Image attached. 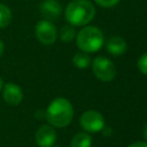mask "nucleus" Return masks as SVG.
Segmentation results:
<instances>
[{"label": "nucleus", "instance_id": "0eeeda50", "mask_svg": "<svg viewBox=\"0 0 147 147\" xmlns=\"http://www.w3.org/2000/svg\"><path fill=\"white\" fill-rule=\"evenodd\" d=\"M56 141V132L51 125H41L36 132V142L40 147H52Z\"/></svg>", "mask_w": 147, "mask_h": 147}, {"label": "nucleus", "instance_id": "20e7f679", "mask_svg": "<svg viewBox=\"0 0 147 147\" xmlns=\"http://www.w3.org/2000/svg\"><path fill=\"white\" fill-rule=\"evenodd\" d=\"M92 70L95 77L102 82H110L116 76V67L108 57L98 56L92 62Z\"/></svg>", "mask_w": 147, "mask_h": 147}, {"label": "nucleus", "instance_id": "dca6fc26", "mask_svg": "<svg viewBox=\"0 0 147 147\" xmlns=\"http://www.w3.org/2000/svg\"><path fill=\"white\" fill-rule=\"evenodd\" d=\"M99 6L101 7H105V8H109V7H113L115 5H117L119 2V0H94Z\"/></svg>", "mask_w": 147, "mask_h": 147}, {"label": "nucleus", "instance_id": "f257e3e1", "mask_svg": "<svg viewBox=\"0 0 147 147\" xmlns=\"http://www.w3.org/2000/svg\"><path fill=\"white\" fill-rule=\"evenodd\" d=\"M45 116L52 126L64 127L70 124L74 117L72 105L65 98H56L48 105Z\"/></svg>", "mask_w": 147, "mask_h": 147}, {"label": "nucleus", "instance_id": "9b49d317", "mask_svg": "<svg viewBox=\"0 0 147 147\" xmlns=\"http://www.w3.org/2000/svg\"><path fill=\"white\" fill-rule=\"evenodd\" d=\"M91 145L92 138L88 133L85 132H78L75 134L70 142V147H91Z\"/></svg>", "mask_w": 147, "mask_h": 147}, {"label": "nucleus", "instance_id": "aec40b11", "mask_svg": "<svg viewBox=\"0 0 147 147\" xmlns=\"http://www.w3.org/2000/svg\"><path fill=\"white\" fill-rule=\"evenodd\" d=\"M2 87H3V82H2V79L0 78V91L2 90Z\"/></svg>", "mask_w": 147, "mask_h": 147}, {"label": "nucleus", "instance_id": "9d476101", "mask_svg": "<svg viewBox=\"0 0 147 147\" xmlns=\"http://www.w3.org/2000/svg\"><path fill=\"white\" fill-rule=\"evenodd\" d=\"M106 48H107V52L110 53L111 55L119 56V55H122V54H124L126 52L127 45H126V41L122 37L115 36V37H111L107 41Z\"/></svg>", "mask_w": 147, "mask_h": 147}, {"label": "nucleus", "instance_id": "2eb2a0df", "mask_svg": "<svg viewBox=\"0 0 147 147\" xmlns=\"http://www.w3.org/2000/svg\"><path fill=\"white\" fill-rule=\"evenodd\" d=\"M137 65H138L139 70H140L144 75L147 76V53H144V54L139 57V60H138V62H137Z\"/></svg>", "mask_w": 147, "mask_h": 147}, {"label": "nucleus", "instance_id": "1a4fd4ad", "mask_svg": "<svg viewBox=\"0 0 147 147\" xmlns=\"http://www.w3.org/2000/svg\"><path fill=\"white\" fill-rule=\"evenodd\" d=\"M40 13L47 21L56 20L62 13V7L56 0H45L40 6Z\"/></svg>", "mask_w": 147, "mask_h": 147}, {"label": "nucleus", "instance_id": "6ab92c4d", "mask_svg": "<svg viewBox=\"0 0 147 147\" xmlns=\"http://www.w3.org/2000/svg\"><path fill=\"white\" fill-rule=\"evenodd\" d=\"M3 51H5V45H3V42H2L1 40H0V56L2 55Z\"/></svg>", "mask_w": 147, "mask_h": 147}, {"label": "nucleus", "instance_id": "7ed1b4c3", "mask_svg": "<svg viewBox=\"0 0 147 147\" xmlns=\"http://www.w3.org/2000/svg\"><path fill=\"white\" fill-rule=\"evenodd\" d=\"M76 41L82 52L94 53L103 45V33L95 26H85L78 32Z\"/></svg>", "mask_w": 147, "mask_h": 147}, {"label": "nucleus", "instance_id": "f3484780", "mask_svg": "<svg viewBox=\"0 0 147 147\" xmlns=\"http://www.w3.org/2000/svg\"><path fill=\"white\" fill-rule=\"evenodd\" d=\"M127 147H147V141H136L129 145Z\"/></svg>", "mask_w": 147, "mask_h": 147}, {"label": "nucleus", "instance_id": "a211bd4d", "mask_svg": "<svg viewBox=\"0 0 147 147\" xmlns=\"http://www.w3.org/2000/svg\"><path fill=\"white\" fill-rule=\"evenodd\" d=\"M142 133H144V138L147 140V123H146L145 126H144V131H142Z\"/></svg>", "mask_w": 147, "mask_h": 147}, {"label": "nucleus", "instance_id": "423d86ee", "mask_svg": "<svg viewBox=\"0 0 147 147\" xmlns=\"http://www.w3.org/2000/svg\"><path fill=\"white\" fill-rule=\"evenodd\" d=\"M36 37L44 45H52L57 37L55 25L47 20H41L36 25Z\"/></svg>", "mask_w": 147, "mask_h": 147}, {"label": "nucleus", "instance_id": "4468645a", "mask_svg": "<svg viewBox=\"0 0 147 147\" xmlns=\"http://www.w3.org/2000/svg\"><path fill=\"white\" fill-rule=\"evenodd\" d=\"M76 37V31L72 26L70 25H65L63 28H61L60 30V39L64 42H70L71 40H74V38Z\"/></svg>", "mask_w": 147, "mask_h": 147}, {"label": "nucleus", "instance_id": "39448f33", "mask_svg": "<svg viewBox=\"0 0 147 147\" xmlns=\"http://www.w3.org/2000/svg\"><path fill=\"white\" fill-rule=\"evenodd\" d=\"M79 124L80 126L86 131V132H99L103 130L105 127V119L103 116L96 111V110H87L82 114L79 118Z\"/></svg>", "mask_w": 147, "mask_h": 147}, {"label": "nucleus", "instance_id": "f03ea898", "mask_svg": "<svg viewBox=\"0 0 147 147\" xmlns=\"http://www.w3.org/2000/svg\"><path fill=\"white\" fill-rule=\"evenodd\" d=\"M64 15L71 25L82 26L93 20L95 9L88 0H74L67 6Z\"/></svg>", "mask_w": 147, "mask_h": 147}, {"label": "nucleus", "instance_id": "ddd939ff", "mask_svg": "<svg viewBox=\"0 0 147 147\" xmlns=\"http://www.w3.org/2000/svg\"><path fill=\"white\" fill-rule=\"evenodd\" d=\"M11 22V11L8 6L0 3V29L6 28Z\"/></svg>", "mask_w": 147, "mask_h": 147}, {"label": "nucleus", "instance_id": "6e6552de", "mask_svg": "<svg viewBox=\"0 0 147 147\" xmlns=\"http://www.w3.org/2000/svg\"><path fill=\"white\" fill-rule=\"evenodd\" d=\"M2 96L8 105L17 106L23 100V91L18 85L14 83H7L2 87Z\"/></svg>", "mask_w": 147, "mask_h": 147}, {"label": "nucleus", "instance_id": "f8f14e48", "mask_svg": "<svg viewBox=\"0 0 147 147\" xmlns=\"http://www.w3.org/2000/svg\"><path fill=\"white\" fill-rule=\"evenodd\" d=\"M72 63L75 67H77L79 69H85L91 64V57L87 55V53L80 52V53H77L74 55Z\"/></svg>", "mask_w": 147, "mask_h": 147}]
</instances>
